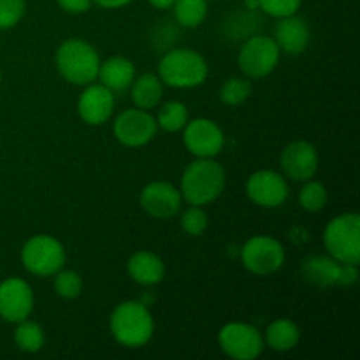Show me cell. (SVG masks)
I'll list each match as a JSON object with an SVG mask.
<instances>
[{"label":"cell","mask_w":360,"mask_h":360,"mask_svg":"<svg viewBox=\"0 0 360 360\" xmlns=\"http://www.w3.org/2000/svg\"><path fill=\"white\" fill-rule=\"evenodd\" d=\"M225 179V169L214 158H195L183 171L179 192L190 206H207L221 195Z\"/></svg>","instance_id":"1"},{"label":"cell","mask_w":360,"mask_h":360,"mask_svg":"<svg viewBox=\"0 0 360 360\" xmlns=\"http://www.w3.org/2000/svg\"><path fill=\"white\" fill-rule=\"evenodd\" d=\"M109 330L122 347L141 348L153 338L155 320L141 301H123L109 316Z\"/></svg>","instance_id":"2"},{"label":"cell","mask_w":360,"mask_h":360,"mask_svg":"<svg viewBox=\"0 0 360 360\" xmlns=\"http://www.w3.org/2000/svg\"><path fill=\"white\" fill-rule=\"evenodd\" d=\"M56 69L58 74L70 84L76 86H86L94 83L98 76L101 67V56L84 39H67L58 46L55 55Z\"/></svg>","instance_id":"3"},{"label":"cell","mask_w":360,"mask_h":360,"mask_svg":"<svg viewBox=\"0 0 360 360\" xmlns=\"http://www.w3.org/2000/svg\"><path fill=\"white\" fill-rule=\"evenodd\" d=\"M210 67L199 51L190 48H171L158 62V77L171 88H195L206 81Z\"/></svg>","instance_id":"4"},{"label":"cell","mask_w":360,"mask_h":360,"mask_svg":"<svg viewBox=\"0 0 360 360\" xmlns=\"http://www.w3.org/2000/svg\"><path fill=\"white\" fill-rule=\"evenodd\" d=\"M323 246L327 255L341 264L360 262V217L357 213H343L326 225Z\"/></svg>","instance_id":"5"},{"label":"cell","mask_w":360,"mask_h":360,"mask_svg":"<svg viewBox=\"0 0 360 360\" xmlns=\"http://www.w3.org/2000/svg\"><path fill=\"white\" fill-rule=\"evenodd\" d=\"M65 248L56 238L37 234L21 248V264L30 274L39 278L53 276L65 266Z\"/></svg>","instance_id":"6"},{"label":"cell","mask_w":360,"mask_h":360,"mask_svg":"<svg viewBox=\"0 0 360 360\" xmlns=\"http://www.w3.org/2000/svg\"><path fill=\"white\" fill-rule=\"evenodd\" d=\"M281 51L273 37L255 34L243 41L238 53V65L248 79H262L276 69Z\"/></svg>","instance_id":"7"},{"label":"cell","mask_w":360,"mask_h":360,"mask_svg":"<svg viewBox=\"0 0 360 360\" xmlns=\"http://www.w3.org/2000/svg\"><path fill=\"white\" fill-rule=\"evenodd\" d=\"M241 262L257 276L278 273L285 264V248L271 236H253L241 246Z\"/></svg>","instance_id":"8"},{"label":"cell","mask_w":360,"mask_h":360,"mask_svg":"<svg viewBox=\"0 0 360 360\" xmlns=\"http://www.w3.org/2000/svg\"><path fill=\"white\" fill-rule=\"evenodd\" d=\"M218 345L227 357L234 360H255L266 347L259 329L243 322H231L221 327Z\"/></svg>","instance_id":"9"},{"label":"cell","mask_w":360,"mask_h":360,"mask_svg":"<svg viewBox=\"0 0 360 360\" xmlns=\"http://www.w3.org/2000/svg\"><path fill=\"white\" fill-rule=\"evenodd\" d=\"M157 120L150 111L139 108L125 109L116 116L112 123V134L116 141L127 148L146 146L157 136Z\"/></svg>","instance_id":"10"},{"label":"cell","mask_w":360,"mask_h":360,"mask_svg":"<svg viewBox=\"0 0 360 360\" xmlns=\"http://www.w3.org/2000/svg\"><path fill=\"white\" fill-rule=\"evenodd\" d=\"M183 144L195 158H214L224 150V130L210 118L188 120L183 129Z\"/></svg>","instance_id":"11"},{"label":"cell","mask_w":360,"mask_h":360,"mask_svg":"<svg viewBox=\"0 0 360 360\" xmlns=\"http://www.w3.org/2000/svg\"><path fill=\"white\" fill-rule=\"evenodd\" d=\"M246 195L253 204L266 210L280 207L288 199V179L269 169L257 171L246 181Z\"/></svg>","instance_id":"12"},{"label":"cell","mask_w":360,"mask_h":360,"mask_svg":"<svg viewBox=\"0 0 360 360\" xmlns=\"http://www.w3.org/2000/svg\"><path fill=\"white\" fill-rule=\"evenodd\" d=\"M34 309V290L23 278H7L0 283V319L9 323L27 320Z\"/></svg>","instance_id":"13"},{"label":"cell","mask_w":360,"mask_h":360,"mask_svg":"<svg viewBox=\"0 0 360 360\" xmlns=\"http://www.w3.org/2000/svg\"><path fill=\"white\" fill-rule=\"evenodd\" d=\"M144 213L155 220H169L181 210V192L167 181L148 183L139 197Z\"/></svg>","instance_id":"14"},{"label":"cell","mask_w":360,"mask_h":360,"mask_svg":"<svg viewBox=\"0 0 360 360\" xmlns=\"http://www.w3.org/2000/svg\"><path fill=\"white\" fill-rule=\"evenodd\" d=\"M280 165L283 176L292 181H308L319 171V153L308 141H294L281 151Z\"/></svg>","instance_id":"15"},{"label":"cell","mask_w":360,"mask_h":360,"mask_svg":"<svg viewBox=\"0 0 360 360\" xmlns=\"http://www.w3.org/2000/svg\"><path fill=\"white\" fill-rule=\"evenodd\" d=\"M115 111V94L101 83H90L77 98V115L86 125H104Z\"/></svg>","instance_id":"16"},{"label":"cell","mask_w":360,"mask_h":360,"mask_svg":"<svg viewBox=\"0 0 360 360\" xmlns=\"http://www.w3.org/2000/svg\"><path fill=\"white\" fill-rule=\"evenodd\" d=\"M273 39L281 53L295 56L306 51L311 34H309L308 23L297 14H292V16L280 18L278 25L274 27Z\"/></svg>","instance_id":"17"},{"label":"cell","mask_w":360,"mask_h":360,"mask_svg":"<svg viewBox=\"0 0 360 360\" xmlns=\"http://www.w3.org/2000/svg\"><path fill=\"white\" fill-rule=\"evenodd\" d=\"M127 273H129L130 280L136 283L143 285V287H153L164 280L165 264L157 253L141 250V252L130 255L129 262H127Z\"/></svg>","instance_id":"18"},{"label":"cell","mask_w":360,"mask_h":360,"mask_svg":"<svg viewBox=\"0 0 360 360\" xmlns=\"http://www.w3.org/2000/svg\"><path fill=\"white\" fill-rule=\"evenodd\" d=\"M97 79L112 94H122L129 90L132 81L136 79V65L125 56H111L101 62Z\"/></svg>","instance_id":"19"},{"label":"cell","mask_w":360,"mask_h":360,"mask_svg":"<svg viewBox=\"0 0 360 360\" xmlns=\"http://www.w3.org/2000/svg\"><path fill=\"white\" fill-rule=\"evenodd\" d=\"M341 266L343 264L338 262L330 255H311L306 260H302V276L309 281V283L316 285V287H333V285H340L341 276Z\"/></svg>","instance_id":"20"},{"label":"cell","mask_w":360,"mask_h":360,"mask_svg":"<svg viewBox=\"0 0 360 360\" xmlns=\"http://www.w3.org/2000/svg\"><path fill=\"white\" fill-rule=\"evenodd\" d=\"M130 97L136 108L151 111L153 108H158L164 98V83L158 74H141L130 84Z\"/></svg>","instance_id":"21"},{"label":"cell","mask_w":360,"mask_h":360,"mask_svg":"<svg viewBox=\"0 0 360 360\" xmlns=\"http://www.w3.org/2000/svg\"><path fill=\"white\" fill-rule=\"evenodd\" d=\"M301 341V329L290 319H278L267 326L264 343L274 352H290Z\"/></svg>","instance_id":"22"},{"label":"cell","mask_w":360,"mask_h":360,"mask_svg":"<svg viewBox=\"0 0 360 360\" xmlns=\"http://www.w3.org/2000/svg\"><path fill=\"white\" fill-rule=\"evenodd\" d=\"M155 120H157L158 129H162L164 132H179V130L185 129V125L190 120L188 108L179 101H167L164 104L160 102L158 115Z\"/></svg>","instance_id":"23"},{"label":"cell","mask_w":360,"mask_h":360,"mask_svg":"<svg viewBox=\"0 0 360 360\" xmlns=\"http://www.w3.org/2000/svg\"><path fill=\"white\" fill-rule=\"evenodd\" d=\"M174 21L183 28H197L207 16V0H176L172 4Z\"/></svg>","instance_id":"24"},{"label":"cell","mask_w":360,"mask_h":360,"mask_svg":"<svg viewBox=\"0 0 360 360\" xmlns=\"http://www.w3.org/2000/svg\"><path fill=\"white\" fill-rule=\"evenodd\" d=\"M44 329L39 326L37 322L32 320H21L16 323V330H14V343L25 354H37L44 347Z\"/></svg>","instance_id":"25"},{"label":"cell","mask_w":360,"mask_h":360,"mask_svg":"<svg viewBox=\"0 0 360 360\" xmlns=\"http://www.w3.org/2000/svg\"><path fill=\"white\" fill-rule=\"evenodd\" d=\"M329 193L327 188L320 181L308 179L304 181L302 188L299 190V206L308 213H319L327 206Z\"/></svg>","instance_id":"26"},{"label":"cell","mask_w":360,"mask_h":360,"mask_svg":"<svg viewBox=\"0 0 360 360\" xmlns=\"http://www.w3.org/2000/svg\"><path fill=\"white\" fill-rule=\"evenodd\" d=\"M252 95V83L248 77H229L220 88V101L225 105H241Z\"/></svg>","instance_id":"27"},{"label":"cell","mask_w":360,"mask_h":360,"mask_svg":"<svg viewBox=\"0 0 360 360\" xmlns=\"http://www.w3.org/2000/svg\"><path fill=\"white\" fill-rule=\"evenodd\" d=\"M55 280H53V288H55L56 295L62 299H76L79 297L81 292H83V278L79 276V273L72 269H60L56 271Z\"/></svg>","instance_id":"28"},{"label":"cell","mask_w":360,"mask_h":360,"mask_svg":"<svg viewBox=\"0 0 360 360\" xmlns=\"http://www.w3.org/2000/svg\"><path fill=\"white\" fill-rule=\"evenodd\" d=\"M225 23H227V25H225V30H227V37L236 39V34H238V30H241V32H239V39H241V41H246L248 37L255 35V32H252V30H257V28H259L260 20L257 18L255 11L246 9V11H243V13L232 14L231 20L225 21Z\"/></svg>","instance_id":"29"},{"label":"cell","mask_w":360,"mask_h":360,"mask_svg":"<svg viewBox=\"0 0 360 360\" xmlns=\"http://www.w3.org/2000/svg\"><path fill=\"white\" fill-rule=\"evenodd\" d=\"M207 224V213L202 210V206H190L185 213L181 214V229L185 234L192 236V238H199L206 232Z\"/></svg>","instance_id":"30"},{"label":"cell","mask_w":360,"mask_h":360,"mask_svg":"<svg viewBox=\"0 0 360 360\" xmlns=\"http://www.w3.org/2000/svg\"><path fill=\"white\" fill-rule=\"evenodd\" d=\"M27 0H0V30H9L23 20Z\"/></svg>","instance_id":"31"},{"label":"cell","mask_w":360,"mask_h":360,"mask_svg":"<svg viewBox=\"0 0 360 360\" xmlns=\"http://www.w3.org/2000/svg\"><path fill=\"white\" fill-rule=\"evenodd\" d=\"M302 0H259V9L273 18H287L297 14Z\"/></svg>","instance_id":"32"},{"label":"cell","mask_w":360,"mask_h":360,"mask_svg":"<svg viewBox=\"0 0 360 360\" xmlns=\"http://www.w3.org/2000/svg\"><path fill=\"white\" fill-rule=\"evenodd\" d=\"M94 0H56L60 9L69 14H83L90 11Z\"/></svg>","instance_id":"33"},{"label":"cell","mask_w":360,"mask_h":360,"mask_svg":"<svg viewBox=\"0 0 360 360\" xmlns=\"http://www.w3.org/2000/svg\"><path fill=\"white\" fill-rule=\"evenodd\" d=\"M94 2L104 9H122V7L129 6L132 0H94Z\"/></svg>","instance_id":"34"},{"label":"cell","mask_w":360,"mask_h":360,"mask_svg":"<svg viewBox=\"0 0 360 360\" xmlns=\"http://www.w3.org/2000/svg\"><path fill=\"white\" fill-rule=\"evenodd\" d=\"M148 2L157 7V9H171L176 0H148Z\"/></svg>","instance_id":"35"},{"label":"cell","mask_w":360,"mask_h":360,"mask_svg":"<svg viewBox=\"0 0 360 360\" xmlns=\"http://www.w3.org/2000/svg\"><path fill=\"white\" fill-rule=\"evenodd\" d=\"M245 9L259 11V0H245Z\"/></svg>","instance_id":"36"},{"label":"cell","mask_w":360,"mask_h":360,"mask_svg":"<svg viewBox=\"0 0 360 360\" xmlns=\"http://www.w3.org/2000/svg\"><path fill=\"white\" fill-rule=\"evenodd\" d=\"M0 83H2V72H0Z\"/></svg>","instance_id":"37"}]
</instances>
